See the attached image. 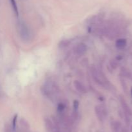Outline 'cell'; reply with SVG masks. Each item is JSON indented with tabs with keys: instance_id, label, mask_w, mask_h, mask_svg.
<instances>
[{
	"instance_id": "cell-1",
	"label": "cell",
	"mask_w": 132,
	"mask_h": 132,
	"mask_svg": "<svg viewBox=\"0 0 132 132\" xmlns=\"http://www.w3.org/2000/svg\"><path fill=\"white\" fill-rule=\"evenodd\" d=\"M18 31L21 38L24 41H28L31 39L30 29L24 22L19 21L18 23Z\"/></svg>"
},
{
	"instance_id": "cell-2",
	"label": "cell",
	"mask_w": 132,
	"mask_h": 132,
	"mask_svg": "<svg viewBox=\"0 0 132 132\" xmlns=\"http://www.w3.org/2000/svg\"><path fill=\"white\" fill-rule=\"evenodd\" d=\"M95 112L99 121L103 122L108 115L106 109L102 105H97L95 107Z\"/></svg>"
},
{
	"instance_id": "cell-3",
	"label": "cell",
	"mask_w": 132,
	"mask_h": 132,
	"mask_svg": "<svg viewBox=\"0 0 132 132\" xmlns=\"http://www.w3.org/2000/svg\"><path fill=\"white\" fill-rule=\"evenodd\" d=\"M119 100L120 102H121V104L122 106V109H123L124 114H125V116L126 118H130V116L132 115V111L130 109V107H129L128 104L126 102V100L122 96H120L119 97Z\"/></svg>"
},
{
	"instance_id": "cell-4",
	"label": "cell",
	"mask_w": 132,
	"mask_h": 132,
	"mask_svg": "<svg viewBox=\"0 0 132 132\" xmlns=\"http://www.w3.org/2000/svg\"><path fill=\"white\" fill-rule=\"evenodd\" d=\"M87 45L85 43H79L74 47V53L78 56H82L87 52Z\"/></svg>"
},
{
	"instance_id": "cell-5",
	"label": "cell",
	"mask_w": 132,
	"mask_h": 132,
	"mask_svg": "<svg viewBox=\"0 0 132 132\" xmlns=\"http://www.w3.org/2000/svg\"><path fill=\"white\" fill-rule=\"evenodd\" d=\"M44 122H45V128L48 132H54L55 131V126H54V122L51 119L46 117L44 120Z\"/></svg>"
},
{
	"instance_id": "cell-6",
	"label": "cell",
	"mask_w": 132,
	"mask_h": 132,
	"mask_svg": "<svg viewBox=\"0 0 132 132\" xmlns=\"http://www.w3.org/2000/svg\"><path fill=\"white\" fill-rule=\"evenodd\" d=\"M73 85H74L75 88L77 90V91L79 92V93L85 94V93H86L87 92L86 88L85 86V85L82 82L79 81V80H75L73 82Z\"/></svg>"
},
{
	"instance_id": "cell-7",
	"label": "cell",
	"mask_w": 132,
	"mask_h": 132,
	"mask_svg": "<svg viewBox=\"0 0 132 132\" xmlns=\"http://www.w3.org/2000/svg\"><path fill=\"white\" fill-rule=\"evenodd\" d=\"M127 45V40L125 38L117 39L116 41V47L118 49H123Z\"/></svg>"
},
{
	"instance_id": "cell-8",
	"label": "cell",
	"mask_w": 132,
	"mask_h": 132,
	"mask_svg": "<svg viewBox=\"0 0 132 132\" xmlns=\"http://www.w3.org/2000/svg\"><path fill=\"white\" fill-rule=\"evenodd\" d=\"M122 127L121 123L117 120H114L111 123V128H112V129L113 132H121Z\"/></svg>"
},
{
	"instance_id": "cell-9",
	"label": "cell",
	"mask_w": 132,
	"mask_h": 132,
	"mask_svg": "<svg viewBox=\"0 0 132 132\" xmlns=\"http://www.w3.org/2000/svg\"><path fill=\"white\" fill-rule=\"evenodd\" d=\"M10 2L14 14H15L16 17H18V16H19V11H18V5L16 3V1H15V0H10Z\"/></svg>"
},
{
	"instance_id": "cell-10",
	"label": "cell",
	"mask_w": 132,
	"mask_h": 132,
	"mask_svg": "<svg viewBox=\"0 0 132 132\" xmlns=\"http://www.w3.org/2000/svg\"><path fill=\"white\" fill-rule=\"evenodd\" d=\"M67 108V105L65 103L63 102H60L57 105V111L59 113H63L64 111V110Z\"/></svg>"
},
{
	"instance_id": "cell-11",
	"label": "cell",
	"mask_w": 132,
	"mask_h": 132,
	"mask_svg": "<svg viewBox=\"0 0 132 132\" xmlns=\"http://www.w3.org/2000/svg\"><path fill=\"white\" fill-rule=\"evenodd\" d=\"M70 43V41L68 40H63L60 42V43L59 44V47L61 49H64V48L67 47L68 45Z\"/></svg>"
},
{
	"instance_id": "cell-12",
	"label": "cell",
	"mask_w": 132,
	"mask_h": 132,
	"mask_svg": "<svg viewBox=\"0 0 132 132\" xmlns=\"http://www.w3.org/2000/svg\"><path fill=\"white\" fill-rule=\"evenodd\" d=\"M79 107V102L77 100H75L73 103V111H78Z\"/></svg>"
},
{
	"instance_id": "cell-13",
	"label": "cell",
	"mask_w": 132,
	"mask_h": 132,
	"mask_svg": "<svg viewBox=\"0 0 132 132\" xmlns=\"http://www.w3.org/2000/svg\"><path fill=\"white\" fill-rule=\"evenodd\" d=\"M17 120H18V114H15L12 120V129L15 131V128H16V124H17Z\"/></svg>"
},
{
	"instance_id": "cell-14",
	"label": "cell",
	"mask_w": 132,
	"mask_h": 132,
	"mask_svg": "<svg viewBox=\"0 0 132 132\" xmlns=\"http://www.w3.org/2000/svg\"><path fill=\"white\" fill-rule=\"evenodd\" d=\"M122 72L123 73L124 76H127V77H130V76L131 75V73H130V71H127V69L125 68H123L122 69Z\"/></svg>"
},
{
	"instance_id": "cell-15",
	"label": "cell",
	"mask_w": 132,
	"mask_h": 132,
	"mask_svg": "<svg viewBox=\"0 0 132 132\" xmlns=\"http://www.w3.org/2000/svg\"><path fill=\"white\" fill-rule=\"evenodd\" d=\"M110 65H111V67H113V69H116V67H117V63H116V62L115 60H112L110 62Z\"/></svg>"
},
{
	"instance_id": "cell-16",
	"label": "cell",
	"mask_w": 132,
	"mask_h": 132,
	"mask_svg": "<svg viewBox=\"0 0 132 132\" xmlns=\"http://www.w3.org/2000/svg\"><path fill=\"white\" fill-rule=\"evenodd\" d=\"M121 132H129V130L126 127H122L121 129Z\"/></svg>"
},
{
	"instance_id": "cell-17",
	"label": "cell",
	"mask_w": 132,
	"mask_h": 132,
	"mask_svg": "<svg viewBox=\"0 0 132 132\" xmlns=\"http://www.w3.org/2000/svg\"><path fill=\"white\" fill-rule=\"evenodd\" d=\"M54 132H60V131H59V129H55V131Z\"/></svg>"
},
{
	"instance_id": "cell-18",
	"label": "cell",
	"mask_w": 132,
	"mask_h": 132,
	"mask_svg": "<svg viewBox=\"0 0 132 132\" xmlns=\"http://www.w3.org/2000/svg\"><path fill=\"white\" fill-rule=\"evenodd\" d=\"M131 97H132V87H131Z\"/></svg>"
}]
</instances>
